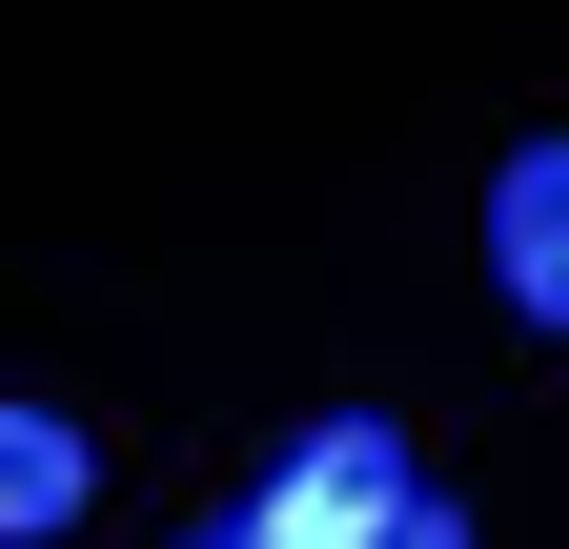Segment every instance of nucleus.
Segmentation results:
<instances>
[{
  "label": "nucleus",
  "instance_id": "obj_1",
  "mask_svg": "<svg viewBox=\"0 0 569 549\" xmlns=\"http://www.w3.org/2000/svg\"><path fill=\"white\" fill-rule=\"evenodd\" d=\"M407 489H427V468H407V428H387V407H346V428H306V448L264 468L244 549H367V529H387Z\"/></svg>",
  "mask_w": 569,
  "mask_h": 549
},
{
  "label": "nucleus",
  "instance_id": "obj_2",
  "mask_svg": "<svg viewBox=\"0 0 569 549\" xmlns=\"http://www.w3.org/2000/svg\"><path fill=\"white\" fill-rule=\"evenodd\" d=\"M488 264H509L529 326L569 306V143H509V183H488Z\"/></svg>",
  "mask_w": 569,
  "mask_h": 549
},
{
  "label": "nucleus",
  "instance_id": "obj_3",
  "mask_svg": "<svg viewBox=\"0 0 569 549\" xmlns=\"http://www.w3.org/2000/svg\"><path fill=\"white\" fill-rule=\"evenodd\" d=\"M82 428H61V407H0V549H41V529H82Z\"/></svg>",
  "mask_w": 569,
  "mask_h": 549
},
{
  "label": "nucleus",
  "instance_id": "obj_4",
  "mask_svg": "<svg viewBox=\"0 0 569 549\" xmlns=\"http://www.w3.org/2000/svg\"><path fill=\"white\" fill-rule=\"evenodd\" d=\"M367 549H468V509H448V489H407V509H387Z\"/></svg>",
  "mask_w": 569,
  "mask_h": 549
},
{
  "label": "nucleus",
  "instance_id": "obj_5",
  "mask_svg": "<svg viewBox=\"0 0 569 549\" xmlns=\"http://www.w3.org/2000/svg\"><path fill=\"white\" fill-rule=\"evenodd\" d=\"M203 549H244V509H224V529H203Z\"/></svg>",
  "mask_w": 569,
  "mask_h": 549
}]
</instances>
